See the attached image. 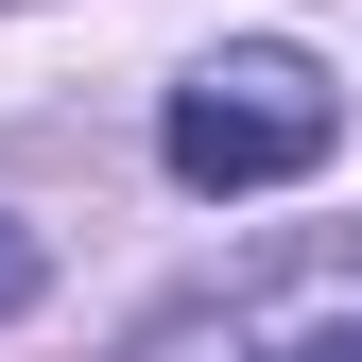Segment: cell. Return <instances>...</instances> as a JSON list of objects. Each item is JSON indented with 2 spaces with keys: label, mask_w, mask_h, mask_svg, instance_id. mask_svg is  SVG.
I'll use <instances>...</instances> for the list:
<instances>
[{
  "label": "cell",
  "mask_w": 362,
  "mask_h": 362,
  "mask_svg": "<svg viewBox=\"0 0 362 362\" xmlns=\"http://www.w3.org/2000/svg\"><path fill=\"white\" fill-rule=\"evenodd\" d=\"M293 362H362V328H328V345H293Z\"/></svg>",
  "instance_id": "obj_3"
},
{
  "label": "cell",
  "mask_w": 362,
  "mask_h": 362,
  "mask_svg": "<svg viewBox=\"0 0 362 362\" xmlns=\"http://www.w3.org/2000/svg\"><path fill=\"white\" fill-rule=\"evenodd\" d=\"M0 310H35V224H0Z\"/></svg>",
  "instance_id": "obj_2"
},
{
  "label": "cell",
  "mask_w": 362,
  "mask_h": 362,
  "mask_svg": "<svg viewBox=\"0 0 362 362\" xmlns=\"http://www.w3.org/2000/svg\"><path fill=\"white\" fill-rule=\"evenodd\" d=\"M328 139H345V104H328L310 52H207L173 86V173L190 190H293Z\"/></svg>",
  "instance_id": "obj_1"
}]
</instances>
